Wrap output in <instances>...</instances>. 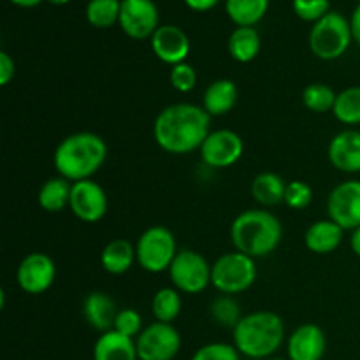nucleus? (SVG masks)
<instances>
[{
    "label": "nucleus",
    "instance_id": "nucleus-36",
    "mask_svg": "<svg viewBox=\"0 0 360 360\" xmlns=\"http://www.w3.org/2000/svg\"><path fill=\"white\" fill-rule=\"evenodd\" d=\"M239 352L234 345L229 343H210L200 347L193 354L192 360H241Z\"/></svg>",
    "mask_w": 360,
    "mask_h": 360
},
{
    "label": "nucleus",
    "instance_id": "nucleus-41",
    "mask_svg": "<svg viewBox=\"0 0 360 360\" xmlns=\"http://www.w3.org/2000/svg\"><path fill=\"white\" fill-rule=\"evenodd\" d=\"M14 6H20V7H35L42 2V0H11Z\"/></svg>",
    "mask_w": 360,
    "mask_h": 360
},
{
    "label": "nucleus",
    "instance_id": "nucleus-31",
    "mask_svg": "<svg viewBox=\"0 0 360 360\" xmlns=\"http://www.w3.org/2000/svg\"><path fill=\"white\" fill-rule=\"evenodd\" d=\"M210 309L211 316H213L220 326L232 327V329H234L239 323V320L243 319L241 308H239V304L231 297V295L221 294L220 297H217L211 302Z\"/></svg>",
    "mask_w": 360,
    "mask_h": 360
},
{
    "label": "nucleus",
    "instance_id": "nucleus-20",
    "mask_svg": "<svg viewBox=\"0 0 360 360\" xmlns=\"http://www.w3.org/2000/svg\"><path fill=\"white\" fill-rule=\"evenodd\" d=\"M239 101V88L232 79L221 77V79L213 81L206 88L202 97V108L207 115L225 116L236 108Z\"/></svg>",
    "mask_w": 360,
    "mask_h": 360
},
{
    "label": "nucleus",
    "instance_id": "nucleus-44",
    "mask_svg": "<svg viewBox=\"0 0 360 360\" xmlns=\"http://www.w3.org/2000/svg\"><path fill=\"white\" fill-rule=\"evenodd\" d=\"M359 4H360V0H359Z\"/></svg>",
    "mask_w": 360,
    "mask_h": 360
},
{
    "label": "nucleus",
    "instance_id": "nucleus-9",
    "mask_svg": "<svg viewBox=\"0 0 360 360\" xmlns=\"http://www.w3.org/2000/svg\"><path fill=\"white\" fill-rule=\"evenodd\" d=\"M139 360H174L181 350V336L172 323L153 322L136 338Z\"/></svg>",
    "mask_w": 360,
    "mask_h": 360
},
{
    "label": "nucleus",
    "instance_id": "nucleus-21",
    "mask_svg": "<svg viewBox=\"0 0 360 360\" xmlns=\"http://www.w3.org/2000/svg\"><path fill=\"white\" fill-rule=\"evenodd\" d=\"M94 360H139L136 340L123 336L115 329L108 330L95 341Z\"/></svg>",
    "mask_w": 360,
    "mask_h": 360
},
{
    "label": "nucleus",
    "instance_id": "nucleus-1",
    "mask_svg": "<svg viewBox=\"0 0 360 360\" xmlns=\"http://www.w3.org/2000/svg\"><path fill=\"white\" fill-rule=\"evenodd\" d=\"M211 132V116L202 105L179 102L162 109L153 123L158 148L171 155H188L200 150Z\"/></svg>",
    "mask_w": 360,
    "mask_h": 360
},
{
    "label": "nucleus",
    "instance_id": "nucleus-27",
    "mask_svg": "<svg viewBox=\"0 0 360 360\" xmlns=\"http://www.w3.org/2000/svg\"><path fill=\"white\" fill-rule=\"evenodd\" d=\"M183 309L181 292L178 288L164 287L153 295L151 301V313L157 322L172 323L179 316Z\"/></svg>",
    "mask_w": 360,
    "mask_h": 360
},
{
    "label": "nucleus",
    "instance_id": "nucleus-24",
    "mask_svg": "<svg viewBox=\"0 0 360 360\" xmlns=\"http://www.w3.org/2000/svg\"><path fill=\"white\" fill-rule=\"evenodd\" d=\"M229 53L239 63H250L259 56L260 35L255 27H236L229 37Z\"/></svg>",
    "mask_w": 360,
    "mask_h": 360
},
{
    "label": "nucleus",
    "instance_id": "nucleus-40",
    "mask_svg": "<svg viewBox=\"0 0 360 360\" xmlns=\"http://www.w3.org/2000/svg\"><path fill=\"white\" fill-rule=\"evenodd\" d=\"M350 246H352V252L360 259V227L352 231V238H350Z\"/></svg>",
    "mask_w": 360,
    "mask_h": 360
},
{
    "label": "nucleus",
    "instance_id": "nucleus-10",
    "mask_svg": "<svg viewBox=\"0 0 360 360\" xmlns=\"http://www.w3.org/2000/svg\"><path fill=\"white\" fill-rule=\"evenodd\" d=\"M199 151L207 167L227 169L243 157L245 143H243V137L234 130H211Z\"/></svg>",
    "mask_w": 360,
    "mask_h": 360
},
{
    "label": "nucleus",
    "instance_id": "nucleus-32",
    "mask_svg": "<svg viewBox=\"0 0 360 360\" xmlns=\"http://www.w3.org/2000/svg\"><path fill=\"white\" fill-rule=\"evenodd\" d=\"M313 202V188L302 179L287 183V192H285V206L290 210L301 211L306 210Z\"/></svg>",
    "mask_w": 360,
    "mask_h": 360
},
{
    "label": "nucleus",
    "instance_id": "nucleus-14",
    "mask_svg": "<svg viewBox=\"0 0 360 360\" xmlns=\"http://www.w3.org/2000/svg\"><path fill=\"white\" fill-rule=\"evenodd\" d=\"M108 195L105 190L94 179L72 183L70 192V211L77 220L84 224H97L108 213Z\"/></svg>",
    "mask_w": 360,
    "mask_h": 360
},
{
    "label": "nucleus",
    "instance_id": "nucleus-23",
    "mask_svg": "<svg viewBox=\"0 0 360 360\" xmlns=\"http://www.w3.org/2000/svg\"><path fill=\"white\" fill-rule=\"evenodd\" d=\"M287 181L276 172H260L252 181V195L260 206L273 207L285 202Z\"/></svg>",
    "mask_w": 360,
    "mask_h": 360
},
{
    "label": "nucleus",
    "instance_id": "nucleus-35",
    "mask_svg": "<svg viewBox=\"0 0 360 360\" xmlns=\"http://www.w3.org/2000/svg\"><path fill=\"white\" fill-rule=\"evenodd\" d=\"M292 7L301 20L311 21V23H316L327 13H330L329 0H292Z\"/></svg>",
    "mask_w": 360,
    "mask_h": 360
},
{
    "label": "nucleus",
    "instance_id": "nucleus-26",
    "mask_svg": "<svg viewBox=\"0 0 360 360\" xmlns=\"http://www.w3.org/2000/svg\"><path fill=\"white\" fill-rule=\"evenodd\" d=\"M269 9V0H225V11L238 27H255Z\"/></svg>",
    "mask_w": 360,
    "mask_h": 360
},
{
    "label": "nucleus",
    "instance_id": "nucleus-8",
    "mask_svg": "<svg viewBox=\"0 0 360 360\" xmlns=\"http://www.w3.org/2000/svg\"><path fill=\"white\" fill-rule=\"evenodd\" d=\"M169 276L183 294H200L211 285V266L200 253L183 248L172 260Z\"/></svg>",
    "mask_w": 360,
    "mask_h": 360
},
{
    "label": "nucleus",
    "instance_id": "nucleus-13",
    "mask_svg": "<svg viewBox=\"0 0 360 360\" xmlns=\"http://www.w3.org/2000/svg\"><path fill=\"white\" fill-rule=\"evenodd\" d=\"M118 23L130 39H151L160 27L157 4L153 0H122Z\"/></svg>",
    "mask_w": 360,
    "mask_h": 360
},
{
    "label": "nucleus",
    "instance_id": "nucleus-28",
    "mask_svg": "<svg viewBox=\"0 0 360 360\" xmlns=\"http://www.w3.org/2000/svg\"><path fill=\"white\" fill-rule=\"evenodd\" d=\"M338 94L326 83H311L302 90V104L316 115L333 112Z\"/></svg>",
    "mask_w": 360,
    "mask_h": 360
},
{
    "label": "nucleus",
    "instance_id": "nucleus-42",
    "mask_svg": "<svg viewBox=\"0 0 360 360\" xmlns=\"http://www.w3.org/2000/svg\"><path fill=\"white\" fill-rule=\"evenodd\" d=\"M48 2L55 4V6H63V4H67V2H69V0H48Z\"/></svg>",
    "mask_w": 360,
    "mask_h": 360
},
{
    "label": "nucleus",
    "instance_id": "nucleus-30",
    "mask_svg": "<svg viewBox=\"0 0 360 360\" xmlns=\"http://www.w3.org/2000/svg\"><path fill=\"white\" fill-rule=\"evenodd\" d=\"M333 115L343 125H360V86L345 88L338 94Z\"/></svg>",
    "mask_w": 360,
    "mask_h": 360
},
{
    "label": "nucleus",
    "instance_id": "nucleus-38",
    "mask_svg": "<svg viewBox=\"0 0 360 360\" xmlns=\"http://www.w3.org/2000/svg\"><path fill=\"white\" fill-rule=\"evenodd\" d=\"M220 0H185L186 6L192 11H197V13H204V11L213 9Z\"/></svg>",
    "mask_w": 360,
    "mask_h": 360
},
{
    "label": "nucleus",
    "instance_id": "nucleus-33",
    "mask_svg": "<svg viewBox=\"0 0 360 360\" xmlns=\"http://www.w3.org/2000/svg\"><path fill=\"white\" fill-rule=\"evenodd\" d=\"M112 329L116 333L123 334L127 338H132L136 340L141 333H143V316H141L139 311H136L134 308H125L120 309L118 315H116L115 327Z\"/></svg>",
    "mask_w": 360,
    "mask_h": 360
},
{
    "label": "nucleus",
    "instance_id": "nucleus-34",
    "mask_svg": "<svg viewBox=\"0 0 360 360\" xmlns=\"http://www.w3.org/2000/svg\"><path fill=\"white\" fill-rule=\"evenodd\" d=\"M169 81H171L174 90L181 91V94H188V91H192L197 86L195 67L190 65L188 62L172 65L171 72H169Z\"/></svg>",
    "mask_w": 360,
    "mask_h": 360
},
{
    "label": "nucleus",
    "instance_id": "nucleus-25",
    "mask_svg": "<svg viewBox=\"0 0 360 360\" xmlns=\"http://www.w3.org/2000/svg\"><path fill=\"white\" fill-rule=\"evenodd\" d=\"M70 192H72V183L69 179L62 176L49 178L39 190L37 202L48 213H60L70 206Z\"/></svg>",
    "mask_w": 360,
    "mask_h": 360
},
{
    "label": "nucleus",
    "instance_id": "nucleus-6",
    "mask_svg": "<svg viewBox=\"0 0 360 360\" xmlns=\"http://www.w3.org/2000/svg\"><path fill=\"white\" fill-rule=\"evenodd\" d=\"M257 280L255 259L241 252L224 253L211 266V285L224 295L246 292Z\"/></svg>",
    "mask_w": 360,
    "mask_h": 360
},
{
    "label": "nucleus",
    "instance_id": "nucleus-12",
    "mask_svg": "<svg viewBox=\"0 0 360 360\" xmlns=\"http://www.w3.org/2000/svg\"><path fill=\"white\" fill-rule=\"evenodd\" d=\"M56 280V266L49 255L42 252L28 253L16 271L18 287L28 295H41L53 287Z\"/></svg>",
    "mask_w": 360,
    "mask_h": 360
},
{
    "label": "nucleus",
    "instance_id": "nucleus-15",
    "mask_svg": "<svg viewBox=\"0 0 360 360\" xmlns=\"http://www.w3.org/2000/svg\"><path fill=\"white\" fill-rule=\"evenodd\" d=\"M150 41L155 56L167 65L186 62L190 55V39L178 25H160Z\"/></svg>",
    "mask_w": 360,
    "mask_h": 360
},
{
    "label": "nucleus",
    "instance_id": "nucleus-3",
    "mask_svg": "<svg viewBox=\"0 0 360 360\" xmlns=\"http://www.w3.org/2000/svg\"><path fill=\"white\" fill-rule=\"evenodd\" d=\"M231 239L236 252L252 259L271 255L283 239V227L276 214L267 210H246L234 218Z\"/></svg>",
    "mask_w": 360,
    "mask_h": 360
},
{
    "label": "nucleus",
    "instance_id": "nucleus-18",
    "mask_svg": "<svg viewBox=\"0 0 360 360\" xmlns=\"http://www.w3.org/2000/svg\"><path fill=\"white\" fill-rule=\"evenodd\" d=\"M118 311L116 302L104 292H90L83 301L84 320L101 334L112 330Z\"/></svg>",
    "mask_w": 360,
    "mask_h": 360
},
{
    "label": "nucleus",
    "instance_id": "nucleus-16",
    "mask_svg": "<svg viewBox=\"0 0 360 360\" xmlns=\"http://www.w3.org/2000/svg\"><path fill=\"white\" fill-rule=\"evenodd\" d=\"M326 350V333L316 323H302L288 336L287 354L290 360H322Z\"/></svg>",
    "mask_w": 360,
    "mask_h": 360
},
{
    "label": "nucleus",
    "instance_id": "nucleus-4",
    "mask_svg": "<svg viewBox=\"0 0 360 360\" xmlns=\"http://www.w3.org/2000/svg\"><path fill=\"white\" fill-rule=\"evenodd\" d=\"M238 352L250 359H269L285 341V323L278 313L255 311L245 315L232 329Z\"/></svg>",
    "mask_w": 360,
    "mask_h": 360
},
{
    "label": "nucleus",
    "instance_id": "nucleus-37",
    "mask_svg": "<svg viewBox=\"0 0 360 360\" xmlns=\"http://www.w3.org/2000/svg\"><path fill=\"white\" fill-rule=\"evenodd\" d=\"M16 76V63L7 51H0V84L7 86Z\"/></svg>",
    "mask_w": 360,
    "mask_h": 360
},
{
    "label": "nucleus",
    "instance_id": "nucleus-43",
    "mask_svg": "<svg viewBox=\"0 0 360 360\" xmlns=\"http://www.w3.org/2000/svg\"><path fill=\"white\" fill-rule=\"evenodd\" d=\"M267 360H290V359H281V357H273V359H267Z\"/></svg>",
    "mask_w": 360,
    "mask_h": 360
},
{
    "label": "nucleus",
    "instance_id": "nucleus-19",
    "mask_svg": "<svg viewBox=\"0 0 360 360\" xmlns=\"http://www.w3.org/2000/svg\"><path fill=\"white\" fill-rule=\"evenodd\" d=\"M343 234L345 229H341L330 218L316 220L306 231L304 245L309 252L316 253V255H329L340 248V245L343 243Z\"/></svg>",
    "mask_w": 360,
    "mask_h": 360
},
{
    "label": "nucleus",
    "instance_id": "nucleus-29",
    "mask_svg": "<svg viewBox=\"0 0 360 360\" xmlns=\"http://www.w3.org/2000/svg\"><path fill=\"white\" fill-rule=\"evenodd\" d=\"M122 0H88L86 14L88 23L95 28H109L120 20Z\"/></svg>",
    "mask_w": 360,
    "mask_h": 360
},
{
    "label": "nucleus",
    "instance_id": "nucleus-11",
    "mask_svg": "<svg viewBox=\"0 0 360 360\" xmlns=\"http://www.w3.org/2000/svg\"><path fill=\"white\" fill-rule=\"evenodd\" d=\"M327 213L345 231L360 227V179H348L334 186L327 199Z\"/></svg>",
    "mask_w": 360,
    "mask_h": 360
},
{
    "label": "nucleus",
    "instance_id": "nucleus-17",
    "mask_svg": "<svg viewBox=\"0 0 360 360\" xmlns=\"http://www.w3.org/2000/svg\"><path fill=\"white\" fill-rule=\"evenodd\" d=\"M327 155L334 169L347 174H357L360 172V130L348 129L338 132L330 139Z\"/></svg>",
    "mask_w": 360,
    "mask_h": 360
},
{
    "label": "nucleus",
    "instance_id": "nucleus-39",
    "mask_svg": "<svg viewBox=\"0 0 360 360\" xmlns=\"http://www.w3.org/2000/svg\"><path fill=\"white\" fill-rule=\"evenodd\" d=\"M350 25H352V35H354V41L360 46V4H357V7H355L354 13H352Z\"/></svg>",
    "mask_w": 360,
    "mask_h": 360
},
{
    "label": "nucleus",
    "instance_id": "nucleus-5",
    "mask_svg": "<svg viewBox=\"0 0 360 360\" xmlns=\"http://www.w3.org/2000/svg\"><path fill=\"white\" fill-rule=\"evenodd\" d=\"M354 35L348 18L330 11L322 20L313 23L309 32V49L320 60H338L350 48Z\"/></svg>",
    "mask_w": 360,
    "mask_h": 360
},
{
    "label": "nucleus",
    "instance_id": "nucleus-22",
    "mask_svg": "<svg viewBox=\"0 0 360 360\" xmlns=\"http://www.w3.org/2000/svg\"><path fill=\"white\" fill-rule=\"evenodd\" d=\"M134 262H137L136 246L123 238L109 241L101 252L102 269L115 276L125 274L134 266Z\"/></svg>",
    "mask_w": 360,
    "mask_h": 360
},
{
    "label": "nucleus",
    "instance_id": "nucleus-2",
    "mask_svg": "<svg viewBox=\"0 0 360 360\" xmlns=\"http://www.w3.org/2000/svg\"><path fill=\"white\" fill-rule=\"evenodd\" d=\"M108 158V144L98 134L76 132L60 141L53 153L56 172L70 183L91 179Z\"/></svg>",
    "mask_w": 360,
    "mask_h": 360
},
{
    "label": "nucleus",
    "instance_id": "nucleus-7",
    "mask_svg": "<svg viewBox=\"0 0 360 360\" xmlns=\"http://www.w3.org/2000/svg\"><path fill=\"white\" fill-rule=\"evenodd\" d=\"M178 252L174 234L162 225L146 229L136 243L137 264L153 274L169 271Z\"/></svg>",
    "mask_w": 360,
    "mask_h": 360
}]
</instances>
